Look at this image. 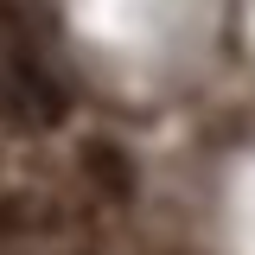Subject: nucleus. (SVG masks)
<instances>
[{"mask_svg": "<svg viewBox=\"0 0 255 255\" xmlns=\"http://www.w3.org/2000/svg\"><path fill=\"white\" fill-rule=\"evenodd\" d=\"M0 115L19 128H45V122H64V90L58 77L32 51H6L0 58Z\"/></svg>", "mask_w": 255, "mask_h": 255, "instance_id": "nucleus-1", "label": "nucleus"}]
</instances>
